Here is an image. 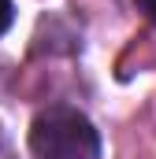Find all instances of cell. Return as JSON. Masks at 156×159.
<instances>
[{
    "label": "cell",
    "instance_id": "obj_3",
    "mask_svg": "<svg viewBox=\"0 0 156 159\" xmlns=\"http://www.w3.org/2000/svg\"><path fill=\"white\" fill-rule=\"evenodd\" d=\"M134 4H138V11H141L149 22H156V0H134Z\"/></svg>",
    "mask_w": 156,
    "mask_h": 159
},
{
    "label": "cell",
    "instance_id": "obj_2",
    "mask_svg": "<svg viewBox=\"0 0 156 159\" xmlns=\"http://www.w3.org/2000/svg\"><path fill=\"white\" fill-rule=\"evenodd\" d=\"M11 19H15V7H11V0H0V37L7 34V26H11Z\"/></svg>",
    "mask_w": 156,
    "mask_h": 159
},
{
    "label": "cell",
    "instance_id": "obj_1",
    "mask_svg": "<svg viewBox=\"0 0 156 159\" xmlns=\"http://www.w3.org/2000/svg\"><path fill=\"white\" fill-rule=\"evenodd\" d=\"M30 148L37 159H100V133L82 111L56 104L34 119Z\"/></svg>",
    "mask_w": 156,
    "mask_h": 159
}]
</instances>
